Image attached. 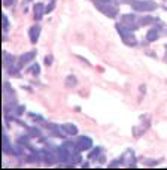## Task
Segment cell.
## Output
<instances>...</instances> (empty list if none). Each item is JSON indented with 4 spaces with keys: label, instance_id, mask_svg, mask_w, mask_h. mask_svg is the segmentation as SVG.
I'll return each instance as SVG.
<instances>
[{
    "label": "cell",
    "instance_id": "cell-1",
    "mask_svg": "<svg viewBox=\"0 0 167 170\" xmlns=\"http://www.w3.org/2000/svg\"><path fill=\"white\" fill-rule=\"evenodd\" d=\"M133 6H134V8H137V9H146V8L152 9V8H154V5H152V3H139V2H134V3H133Z\"/></svg>",
    "mask_w": 167,
    "mask_h": 170
},
{
    "label": "cell",
    "instance_id": "cell-2",
    "mask_svg": "<svg viewBox=\"0 0 167 170\" xmlns=\"http://www.w3.org/2000/svg\"><path fill=\"white\" fill-rule=\"evenodd\" d=\"M79 142H81V143H79V148H81V149H84V148H90V145H91L90 139H81Z\"/></svg>",
    "mask_w": 167,
    "mask_h": 170
},
{
    "label": "cell",
    "instance_id": "cell-3",
    "mask_svg": "<svg viewBox=\"0 0 167 170\" xmlns=\"http://www.w3.org/2000/svg\"><path fill=\"white\" fill-rule=\"evenodd\" d=\"M100 2H106V0H100Z\"/></svg>",
    "mask_w": 167,
    "mask_h": 170
}]
</instances>
